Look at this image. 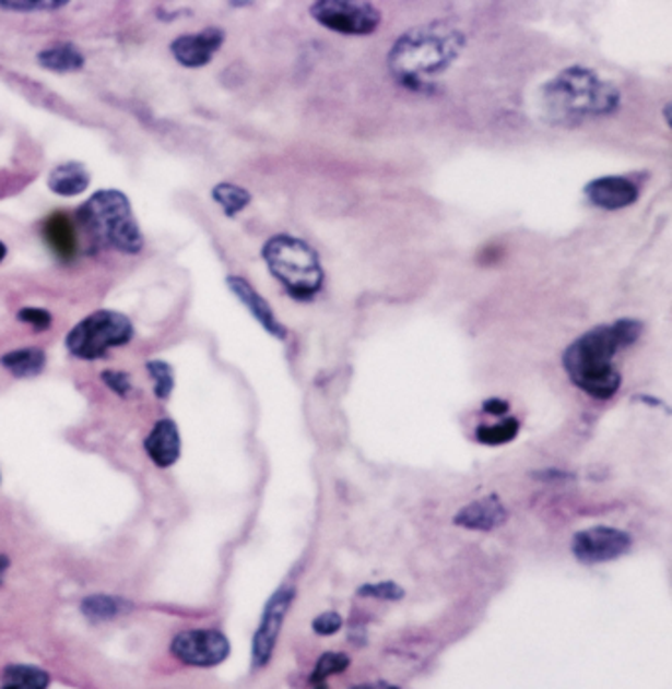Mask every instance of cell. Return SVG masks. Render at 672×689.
Instances as JSON below:
<instances>
[{
  "instance_id": "20",
  "label": "cell",
  "mask_w": 672,
  "mask_h": 689,
  "mask_svg": "<svg viewBox=\"0 0 672 689\" xmlns=\"http://www.w3.org/2000/svg\"><path fill=\"white\" fill-rule=\"evenodd\" d=\"M38 63L44 70L56 71V73H71L83 68V54H81L70 41H60L51 48H46L38 54Z\"/></svg>"
},
{
  "instance_id": "25",
  "label": "cell",
  "mask_w": 672,
  "mask_h": 689,
  "mask_svg": "<svg viewBox=\"0 0 672 689\" xmlns=\"http://www.w3.org/2000/svg\"><path fill=\"white\" fill-rule=\"evenodd\" d=\"M350 666V658L345 656V654H340V652H328V654H323L320 660H318V666L314 669V676H311V681H314V686L316 688H320L326 684V679L333 676V674H342Z\"/></svg>"
},
{
  "instance_id": "15",
  "label": "cell",
  "mask_w": 672,
  "mask_h": 689,
  "mask_svg": "<svg viewBox=\"0 0 672 689\" xmlns=\"http://www.w3.org/2000/svg\"><path fill=\"white\" fill-rule=\"evenodd\" d=\"M507 520V510L503 507L502 500L495 495L483 497V499L473 500L470 504H465L453 522L458 526L468 530H478V532H490L497 526L505 524Z\"/></svg>"
},
{
  "instance_id": "14",
  "label": "cell",
  "mask_w": 672,
  "mask_h": 689,
  "mask_svg": "<svg viewBox=\"0 0 672 689\" xmlns=\"http://www.w3.org/2000/svg\"><path fill=\"white\" fill-rule=\"evenodd\" d=\"M227 286H229V290L237 296V300L241 301L243 306L251 311L252 318L259 321L262 328L271 333L272 337L286 340L288 331L282 325L281 321L276 320L271 304L264 300L261 294L255 290L249 282L241 278V276H229V278H227Z\"/></svg>"
},
{
  "instance_id": "23",
  "label": "cell",
  "mask_w": 672,
  "mask_h": 689,
  "mask_svg": "<svg viewBox=\"0 0 672 689\" xmlns=\"http://www.w3.org/2000/svg\"><path fill=\"white\" fill-rule=\"evenodd\" d=\"M519 428H521L519 420L507 418V420L493 424V426H480L478 431H475V436L485 446H503V443H509V441L517 438Z\"/></svg>"
},
{
  "instance_id": "21",
  "label": "cell",
  "mask_w": 672,
  "mask_h": 689,
  "mask_svg": "<svg viewBox=\"0 0 672 689\" xmlns=\"http://www.w3.org/2000/svg\"><path fill=\"white\" fill-rule=\"evenodd\" d=\"M50 674L31 664H11L2 672L0 689H48Z\"/></svg>"
},
{
  "instance_id": "26",
  "label": "cell",
  "mask_w": 672,
  "mask_h": 689,
  "mask_svg": "<svg viewBox=\"0 0 672 689\" xmlns=\"http://www.w3.org/2000/svg\"><path fill=\"white\" fill-rule=\"evenodd\" d=\"M359 595L372 597V599L399 601L404 595V591L397 583H392V581H381V583L365 585V587L359 590Z\"/></svg>"
},
{
  "instance_id": "19",
  "label": "cell",
  "mask_w": 672,
  "mask_h": 689,
  "mask_svg": "<svg viewBox=\"0 0 672 689\" xmlns=\"http://www.w3.org/2000/svg\"><path fill=\"white\" fill-rule=\"evenodd\" d=\"M0 365L16 379H32L46 369V353L38 347L11 351L0 357Z\"/></svg>"
},
{
  "instance_id": "11",
  "label": "cell",
  "mask_w": 672,
  "mask_h": 689,
  "mask_svg": "<svg viewBox=\"0 0 672 689\" xmlns=\"http://www.w3.org/2000/svg\"><path fill=\"white\" fill-rule=\"evenodd\" d=\"M223 41L225 32L217 26H210L198 34H184L176 38L172 41L170 50L184 68H203L213 60Z\"/></svg>"
},
{
  "instance_id": "18",
  "label": "cell",
  "mask_w": 672,
  "mask_h": 689,
  "mask_svg": "<svg viewBox=\"0 0 672 689\" xmlns=\"http://www.w3.org/2000/svg\"><path fill=\"white\" fill-rule=\"evenodd\" d=\"M81 615L91 622H109L125 617L132 609L131 603L113 595H90L81 601Z\"/></svg>"
},
{
  "instance_id": "30",
  "label": "cell",
  "mask_w": 672,
  "mask_h": 689,
  "mask_svg": "<svg viewBox=\"0 0 672 689\" xmlns=\"http://www.w3.org/2000/svg\"><path fill=\"white\" fill-rule=\"evenodd\" d=\"M343 620L338 613H323L318 619L314 620V630L320 637H330L342 629Z\"/></svg>"
},
{
  "instance_id": "33",
  "label": "cell",
  "mask_w": 672,
  "mask_h": 689,
  "mask_svg": "<svg viewBox=\"0 0 672 689\" xmlns=\"http://www.w3.org/2000/svg\"><path fill=\"white\" fill-rule=\"evenodd\" d=\"M9 568H11V560L0 554V585H2V581H4V575H7Z\"/></svg>"
},
{
  "instance_id": "24",
  "label": "cell",
  "mask_w": 672,
  "mask_h": 689,
  "mask_svg": "<svg viewBox=\"0 0 672 689\" xmlns=\"http://www.w3.org/2000/svg\"><path fill=\"white\" fill-rule=\"evenodd\" d=\"M146 370H149L151 379L154 380L156 399H170L172 390H174V384H176L174 369H172L170 365L166 360H149Z\"/></svg>"
},
{
  "instance_id": "28",
  "label": "cell",
  "mask_w": 672,
  "mask_h": 689,
  "mask_svg": "<svg viewBox=\"0 0 672 689\" xmlns=\"http://www.w3.org/2000/svg\"><path fill=\"white\" fill-rule=\"evenodd\" d=\"M101 379L115 394H119L122 399L131 396L132 390H134L132 389L131 377L127 372H122V370H103Z\"/></svg>"
},
{
  "instance_id": "2",
  "label": "cell",
  "mask_w": 672,
  "mask_h": 689,
  "mask_svg": "<svg viewBox=\"0 0 672 689\" xmlns=\"http://www.w3.org/2000/svg\"><path fill=\"white\" fill-rule=\"evenodd\" d=\"M465 46V34L446 21L402 32L387 54V66L402 87L422 91L428 80L450 70Z\"/></svg>"
},
{
  "instance_id": "22",
  "label": "cell",
  "mask_w": 672,
  "mask_h": 689,
  "mask_svg": "<svg viewBox=\"0 0 672 689\" xmlns=\"http://www.w3.org/2000/svg\"><path fill=\"white\" fill-rule=\"evenodd\" d=\"M211 198L220 203L221 210L227 217H235L237 213H241L251 203V193L249 191L241 188V186L227 183V181L217 183L211 191Z\"/></svg>"
},
{
  "instance_id": "6",
  "label": "cell",
  "mask_w": 672,
  "mask_h": 689,
  "mask_svg": "<svg viewBox=\"0 0 672 689\" xmlns=\"http://www.w3.org/2000/svg\"><path fill=\"white\" fill-rule=\"evenodd\" d=\"M134 337L132 321L121 311H93L81 320L66 337L71 357L81 360L103 359L110 349L131 343Z\"/></svg>"
},
{
  "instance_id": "10",
  "label": "cell",
  "mask_w": 672,
  "mask_h": 689,
  "mask_svg": "<svg viewBox=\"0 0 672 689\" xmlns=\"http://www.w3.org/2000/svg\"><path fill=\"white\" fill-rule=\"evenodd\" d=\"M629 548H632L629 534H625L622 530L608 528V526L582 530L573 539L574 556L582 563L617 560Z\"/></svg>"
},
{
  "instance_id": "29",
  "label": "cell",
  "mask_w": 672,
  "mask_h": 689,
  "mask_svg": "<svg viewBox=\"0 0 672 689\" xmlns=\"http://www.w3.org/2000/svg\"><path fill=\"white\" fill-rule=\"evenodd\" d=\"M19 320L28 323L36 331H46L51 325V313L44 308H22Z\"/></svg>"
},
{
  "instance_id": "16",
  "label": "cell",
  "mask_w": 672,
  "mask_h": 689,
  "mask_svg": "<svg viewBox=\"0 0 672 689\" xmlns=\"http://www.w3.org/2000/svg\"><path fill=\"white\" fill-rule=\"evenodd\" d=\"M42 235L58 259L63 260V262L75 259L78 235H75V227H73L68 213L58 211V213L48 215L46 221L42 223Z\"/></svg>"
},
{
  "instance_id": "3",
  "label": "cell",
  "mask_w": 672,
  "mask_h": 689,
  "mask_svg": "<svg viewBox=\"0 0 672 689\" xmlns=\"http://www.w3.org/2000/svg\"><path fill=\"white\" fill-rule=\"evenodd\" d=\"M620 103V90L582 66L561 71L541 91L542 117L558 127H578L586 120L612 117Z\"/></svg>"
},
{
  "instance_id": "9",
  "label": "cell",
  "mask_w": 672,
  "mask_h": 689,
  "mask_svg": "<svg viewBox=\"0 0 672 689\" xmlns=\"http://www.w3.org/2000/svg\"><path fill=\"white\" fill-rule=\"evenodd\" d=\"M292 601H294V591L291 587H282L272 595L262 610L259 629L252 637V666L255 668H264L271 662Z\"/></svg>"
},
{
  "instance_id": "13",
  "label": "cell",
  "mask_w": 672,
  "mask_h": 689,
  "mask_svg": "<svg viewBox=\"0 0 672 689\" xmlns=\"http://www.w3.org/2000/svg\"><path fill=\"white\" fill-rule=\"evenodd\" d=\"M144 451L152 463L161 470H168L180 460L181 438L178 424L170 418H162L152 426L144 440Z\"/></svg>"
},
{
  "instance_id": "31",
  "label": "cell",
  "mask_w": 672,
  "mask_h": 689,
  "mask_svg": "<svg viewBox=\"0 0 672 689\" xmlns=\"http://www.w3.org/2000/svg\"><path fill=\"white\" fill-rule=\"evenodd\" d=\"M483 409H485L487 414H493V416H503V414H507V409H509V402L499 399L487 400V402L483 404Z\"/></svg>"
},
{
  "instance_id": "34",
  "label": "cell",
  "mask_w": 672,
  "mask_h": 689,
  "mask_svg": "<svg viewBox=\"0 0 672 689\" xmlns=\"http://www.w3.org/2000/svg\"><path fill=\"white\" fill-rule=\"evenodd\" d=\"M7 254H9V249H7V245H4V242H0V262L7 259Z\"/></svg>"
},
{
  "instance_id": "8",
  "label": "cell",
  "mask_w": 672,
  "mask_h": 689,
  "mask_svg": "<svg viewBox=\"0 0 672 689\" xmlns=\"http://www.w3.org/2000/svg\"><path fill=\"white\" fill-rule=\"evenodd\" d=\"M174 658L191 668L220 666L232 654L229 639L217 629L181 630L170 644Z\"/></svg>"
},
{
  "instance_id": "12",
  "label": "cell",
  "mask_w": 672,
  "mask_h": 689,
  "mask_svg": "<svg viewBox=\"0 0 672 689\" xmlns=\"http://www.w3.org/2000/svg\"><path fill=\"white\" fill-rule=\"evenodd\" d=\"M583 195L600 210L620 211L639 200V186L625 176H603L590 181Z\"/></svg>"
},
{
  "instance_id": "5",
  "label": "cell",
  "mask_w": 672,
  "mask_h": 689,
  "mask_svg": "<svg viewBox=\"0 0 672 689\" xmlns=\"http://www.w3.org/2000/svg\"><path fill=\"white\" fill-rule=\"evenodd\" d=\"M262 259L294 300H311L326 281L318 252L306 240L286 233L274 235L264 242Z\"/></svg>"
},
{
  "instance_id": "27",
  "label": "cell",
  "mask_w": 672,
  "mask_h": 689,
  "mask_svg": "<svg viewBox=\"0 0 672 689\" xmlns=\"http://www.w3.org/2000/svg\"><path fill=\"white\" fill-rule=\"evenodd\" d=\"M63 7H68V2H63V0H51V2H26V0H21V2H0V9L2 11H12V12H51L58 11V9H63Z\"/></svg>"
},
{
  "instance_id": "4",
  "label": "cell",
  "mask_w": 672,
  "mask_h": 689,
  "mask_svg": "<svg viewBox=\"0 0 672 689\" xmlns=\"http://www.w3.org/2000/svg\"><path fill=\"white\" fill-rule=\"evenodd\" d=\"M78 221L101 247L119 250L122 254H139L144 247L131 201L121 191L101 190L93 193L78 210Z\"/></svg>"
},
{
  "instance_id": "32",
  "label": "cell",
  "mask_w": 672,
  "mask_h": 689,
  "mask_svg": "<svg viewBox=\"0 0 672 689\" xmlns=\"http://www.w3.org/2000/svg\"><path fill=\"white\" fill-rule=\"evenodd\" d=\"M352 689H399L391 686V684H385V681H375V684H362V686H355Z\"/></svg>"
},
{
  "instance_id": "17",
  "label": "cell",
  "mask_w": 672,
  "mask_h": 689,
  "mask_svg": "<svg viewBox=\"0 0 672 689\" xmlns=\"http://www.w3.org/2000/svg\"><path fill=\"white\" fill-rule=\"evenodd\" d=\"M91 176L80 162H68L51 170L48 188L61 198H75L90 188Z\"/></svg>"
},
{
  "instance_id": "7",
  "label": "cell",
  "mask_w": 672,
  "mask_h": 689,
  "mask_svg": "<svg viewBox=\"0 0 672 689\" xmlns=\"http://www.w3.org/2000/svg\"><path fill=\"white\" fill-rule=\"evenodd\" d=\"M310 16L343 36H369L381 24V11L363 0H318L310 7Z\"/></svg>"
},
{
  "instance_id": "1",
  "label": "cell",
  "mask_w": 672,
  "mask_h": 689,
  "mask_svg": "<svg viewBox=\"0 0 672 689\" xmlns=\"http://www.w3.org/2000/svg\"><path fill=\"white\" fill-rule=\"evenodd\" d=\"M642 323L617 320L612 325H598L586 331L564 351V370L578 389L596 400H610L622 387V375L613 359L620 351L641 337Z\"/></svg>"
}]
</instances>
